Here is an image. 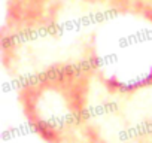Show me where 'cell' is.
Masks as SVG:
<instances>
[{
  "instance_id": "obj_1",
  "label": "cell",
  "mask_w": 152,
  "mask_h": 143,
  "mask_svg": "<svg viewBox=\"0 0 152 143\" xmlns=\"http://www.w3.org/2000/svg\"><path fill=\"white\" fill-rule=\"evenodd\" d=\"M88 72L55 64L23 84L20 101L33 131L46 143H72L85 122Z\"/></svg>"
}]
</instances>
